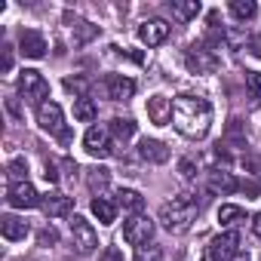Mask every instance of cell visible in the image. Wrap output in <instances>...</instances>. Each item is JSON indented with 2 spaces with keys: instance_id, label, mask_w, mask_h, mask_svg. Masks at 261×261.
<instances>
[{
  "instance_id": "cell-3",
  "label": "cell",
  "mask_w": 261,
  "mask_h": 261,
  "mask_svg": "<svg viewBox=\"0 0 261 261\" xmlns=\"http://www.w3.org/2000/svg\"><path fill=\"white\" fill-rule=\"evenodd\" d=\"M37 123H40L43 133L56 136L62 145L71 142V133H68V126H65V114H62V105H59V101H43V105H37Z\"/></svg>"
},
{
  "instance_id": "cell-17",
  "label": "cell",
  "mask_w": 261,
  "mask_h": 261,
  "mask_svg": "<svg viewBox=\"0 0 261 261\" xmlns=\"http://www.w3.org/2000/svg\"><path fill=\"white\" fill-rule=\"evenodd\" d=\"M237 188H240V185H237L233 172H227V169H212V172H209V191H212V194L227 197V194H233Z\"/></svg>"
},
{
  "instance_id": "cell-37",
  "label": "cell",
  "mask_w": 261,
  "mask_h": 261,
  "mask_svg": "<svg viewBox=\"0 0 261 261\" xmlns=\"http://www.w3.org/2000/svg\"><path fill=\"white\" fill-rule=\"evenodd\" d=\"M252 230H255V237L261 240V212H258V215L252 218Z\"/></svg>"
},
{
  "instance_id": "cell-1",
  "label": "cell",
  "mask_w": 261,
  "mask_h": 261,
  "mask_svg": "<svg viewBox=\"0 0 261 261\" xmlns=\"http://www.w3.org/2000/svg\"><path fill=\"white\" fill-rule=\"evenodd\" d=\"M172 126L185 139H203L212 126V105L200 95H178L172 101Z\"/></svg>"
},
{
  "instance_id": "cell-38",
  "label": "cell",
  "mask_w": 261,
  "mask_h": 261,
  "mask_svg": "<svg viewBox=\"0 0 261 261\" xmlns=\"http://www.w3.org/2000/svg\"><path fill=\"white\" fill-rule=\"evenodd\" d=\"M233 261H249V252H237V258Z\"/></svg>"
},
{
  "instance_id": "cell-29",
  "label": "cell",
  "mask_w": 261,
  "mask_h": 261,
  "mask_svg": "<svg viewBox=\"0 0 261 261\" xmlns=\"http://www.w3.org/2000/svg\"><path fill=\"white\" fill-rule=\"evenodd\" d=\"M246 89L252 95V105H261V74L258 71H246Z\"/></svg>"
},
{
  "instance_id": "cell-21",
  "label": "cell",
  "mask_w": 261,
  "mask_h": 261,
  "mask_svg": "<svg viewBox=\"0 0 261 261\" xmlns=\"http://www.w3.org/2000/svg\"><path fill=\"white\" fill-rule=\"evenodd\" d=\"M246 221V209H240V206H230V203H224L221 209H218V224L221 227H237V224H243Z\"/></svg>"
},
{
  "instance_id": "cell-9",
  "label": "cell",
  "mask_w": 261,
  "mask_h": 261,
  "mask_svg": "<svg viewBox=\"0 0 261 261\" xmlns=\"http://www.w3.org/2000/svg\"><path fill=\"white\" fill-rule=\"evenodd\" d=\"M40 200L43 197L37 194V188L31 181H13L7 191V203L13 209H34V206H40Z\"/></svg>"
},
{
  "instance_id": "cell-36",
  "label": "cell",
  "mask_w": 261,
  "mask_h": 261,
  "mask_svg": "<svg viewBox=\"0 0 261 261\" xmlns=\"http://www.w3.org/2000/svg\"><path fill=\"white\" fill-rule=\"evenodd\" d=\"M101 261H123V255H120V252H117V249L111 246V249H108V252L101 255Z\"/></svg>"
},
{
  "instance_id": "cell-28",
  "label": "cell",
  "mask_w": 261,
  "mask_h": 261,
  "mask_svg": "<svg viewBox=\"0 0 261 261\" xmlns=\"http://www.w3.org/2000/svg\"><path fill=\"white\" fill-rule=\"evenodd\" d=\"M133 261H163V249L157 243H148V246H139L136 249V258Z\"/></svg>"
},
{
  "instance_id": "cell-5",
  "label": "cell",
  "mask_w": 261,
  "mask_h": 261,
  "mask_svg": "<svg viewBox=\"0 0 261 261\" xmlns=\"http://www.w3.org/2000/svg\"><path fill=\"white\" fill-rule=\"evenodd\" d=\"M71 243L80 255H92L98 249V233L83 215H71Z\"/></svg>"
},
{
  "instance_id": "cell-7",
  "label": "cell",
  "mask_w": 261,
  "mask_h": 261,
  "mask_svg": "<svg viewBox=\"0 0 261 261\" xmlns=\"http://www.w3.org/2000/svg\"><path fill=\"white\" fill-rule=\"evenodd\" d=\"M19 92H22V98L37 101V105L49 101V98H46V95H49V83H46V77H43L40 71H31V68L19 74Z\"/></svg>"
},
{
  "instance_id": "cell-25",
  "label": "cell",
  "mask_w": 261,
  "mask_h": 261,
  "mask_svg": "<svg viewBox=\"0 0 261 261\" xmlns=\"http://www.w3.org/2000/svg\"><path fill=\"white\" fill-rule=\"evenodd\" d=\"M95 34H98L95 25H89V22H83V19H74V46H83V43L92 40Z\"/></svg>"
},
{
  "instance_id": "cell-33",
  "label": "cell",
  "mask_w": 261,
  "mask_h": 261,
  "mask_svg": "<svg viewBox=\"0 0 261 261\" xmlns=\"http://www.w3.org/2000/svg\"><path fill=\"white\" fill-rule=\"evenodd\" d=\"M249 53H252L255 59H261V34H255V37H249Z\"/></svg>"
},
{
  "instance_id": "cell-19",
  "label": "cell",
  "mask_w": 261,
  "mask_h": 261,
  "mask_svg": "<svg viewBox=\"0 0 261 261\" xmlns=\"http://www.w3.org/2000/svg\"><path fill=\"white\" fill-rule=\"evenodd\" d=\"M117 206H120L123 212H129V215H142L145 197H142L139 191H133V188H120V191H117Z\"/></svg>"
},
{
  "instance_id": "cell-35",
  "label": "cell",
  "mask_w": 261,
  "mask_h": 261,
  "mask_svg": "<svg viewBox=\"0 0 261 261\" xmlns=\"http://www.w3.org/2000/svg\"><path fill=\"white\" fill-rule=\"evenodd\" d=\"M43 175H46V181H59V172H56V163H49V160H46V172H43Z\"/></svg>"
},
{
  "instance_id": "cell-31",
  "label": "cell",
  "mask_w": 261,
  "mask_h": 261,
  "mask_svg": "<svg viewBox=\"0 0 261 261\" xmlns=\"http://www.w3.org/2000/svg\"><path fill=\"white\" fill-rule=\"evenodd\" d=\"M178 172H181L185 181H194V178H197V163H194V157H185V160L178 163Z\"/></svg>"
},
{
  "instance_id": "cell-16",
  "label": "cell",
  "mask_w": 261,
  "mask_h": 261,
  "mask_svg": "<svg viewBox=\"0 0 261 261\" xmlns=\"http://www.w3.org/2000/svg\"><path fill=\"white\" fill-rule=\"evenodd\" d=\"M139 157L148 160V163H166L169 160V148L157 139H142L139 142Z\"/></svg>"
},
{
  "instance_id": "cell-12",
  "label": "cell",
  "mask_w": 261,
  "mask_h": 261,
  "mask_svg": "<svg viewBox=\"0 0 261 261\" xmlns=\"http://www.w3.org/2000/svg\"><path fill=\"white\" fill-rule=\"evenodd\" d=\"M71 197H65L62 191H49V194H43V200H40V209L46 212V218H65V215H71Z\"/></svg>"
},
{
  "instance_id": "cell-27",
  "label": "cell",
  "mask_w": 261,
  "mask_h": 261,
  "mask_svg": "<svg viewBox=\"0 0 261 261\" xmlns=\"http://www.w3.org/2000/svg\"><path fill=\"white\" fill-rule=\"evenodd\" d=\"M230 13H233L240 22H249V19L258 13V7L252 4V0H233V4H230Z\"/></svg>"
},
{
  "instance_id": "cell-2",
  "label": "cell",
  "mask_w": 261,
  "mask_h": 261,
  "mask_svg": "<svg viewBox=\"0 0 261 261\" xmlns=\"http://www.w3.org/2000/svg\"><path fill=\"white\" fill-rule=\"evenodd\" d=\"M197 215H200V203L191 194H178V197H172V200H166L160 206V221H163V227L169 233L191 230V224L197 221Z\"/></svg>"
},
{
  "instance_id": "cell-11",
  "label": "cell",
  "mask_w": 261,
  "mask_h": 261,
  "mask_svg": "<svg viewBox=\"0 0 261 261\" xmlns=\"http://www.w3.org/2000/svg\"><path fill=\"white\" fill-rule=\"evenodd\" d=\"M169 22L166 19H148V22H142V28H139V40L142 43H148V46H160L166 37H169Z\"/></svg>"
},
{
  "instance_id": "cell-26",
  "label": "cell",
  "mask_w": 261,
  "mask_h": 261,
  "mask_svg": "<svg viewBox=\"0 0 261 261\" xmlns=\"http://www.w3.org/2000/svg\"><path fill=\"white\" fill-rule=\"evenodd\" d=\"M172 13L178 19H197L200 16V0H175L172 4Z\"/></svg>"
},
{
  "instance_id": "cell-30",
  "label": "cell",
  "mask_w": 261,
  "mask_h": 261,
  "mask_svg": "<svg viewBox=\"0 0 261 261\" xmlns=\"http://www.w3.org/2000/svg\"><path fill=\"white\" fill-rule=\"evenodd\" d=\"M7 172H10V178H13V181H28V178H25V172H28V163H25V160H19V157H16V160H10Z\"/></svg>"
},
{
  "instance_id": "cell-22",
  "label": "cell",
  "mask_w": 261,
  "mask_h": 261,
  "mask_svg": "<svg viewBox=\"0 0 261 261\" xmlns=\"http://www.w3.org/2000/svg\"><path fill=\"white\" fill-rule=\"evenodd\" d=\"M95 117H98L95 101L86 98V95H77V101H74V120H80V123H92Z\"/></svg>"
},
{
  "instance_id": "cell-14",
  "label": "cell",
  "mask_w": 261,
  "mask_h": 261,
  "mask_svg": "<svg viewBox=\"0 0 261 261\" xmlns=\"http://www.w3.org/2000/svg\"><path fill=\"white\" fill-rule=\"evenodd\" d=\"M19 53L25 59H43L46 56V37L37 34V31H22L19 37Z\"/></svg>"
},
{
  "instance_id": "cell-15",
  "label": "cell",
  "mask_w": 261,
  "mask_h": 261,
  "mask_svg": "<svg viewBox=\"0 0 261 261\" xmlns=\"http://www.w3.org/2000/svg\"><path fill=\"white\" fill-rule=\"evenodd\" d=\"M148 117H151V123L166 126V123L172 120V98H166V95H151V98H148Z\"/></svg>"
},
{
  "instance_id": "cell-10",
  "label": "cell",
  "mask_w": 261,
  "mask_h": 261,
  "mask_svg": "<svg viewBox=\"0 0 261 261\" xmlns=\"http://www.w3.org/2000/svg\"><path fill=\"white\" fill-rule=\"evenodd\" d=\"M185 62H188V68L191 71H197V74H212V71H218V56H215V49H209V46H191L188 49V56H185Z\"/></svg>"
},
{
  "instance_id": "cell-13",
  "label": "cell",
  "mask_w": 261,
  "mask_h": 261,
  "mask_svg": "<svg viewBox=\"0 0 261 261\" xmlns=\"http://www.w3.org/2000/svg\"><path fill=\"white\" fill-rule=\"evenodd\" d=\"M105 86H108V95L114 101H129V98L136 95V80L133 77H123V74H111L105 80Z\"/></svg>"
},
{
  "instance_id": "cell-4",
  "label": "cell",
  "mask_w": 261,
  "mask_h": 261,
  "mask_svg": "<svg viewBox=\"0 0 261 261\" xmlns=\"http://www.w3.org/2000/svg\"><path fill=\"white\" fill-rule=\"evenodd\" d=\"M237 252H240V233L237 230H224V233L209 240V246H206L200 261H233Z\"/></svg>"
},
{
  "instance_id": "cell-6",
  "label": "cell",
  "mask_w": 261,
  "mask_h": 261,
  "mask_svg": "<svg viewBox=\"0 0 261 261\" xmlns=\"http://www.w3.org/2000/svg\"><path fill=\"white\" fill-rule=\"evenodd\" d=\"M151 237H154V221L148 215H129L123 221V240L129 246H136V249L139 246H148Z\"/></svg>"
},
{
  "instance_id": "cell-24",
  "label": "cell",
  "mask_w": 261,
  "mask_h": 261,
  "mask_svg": "<svg viewBox=\"0 0 261 261\" xmlns=\"http://www.w3.org/2000/svg\"><path fill=\"white\" fill-rule=\"evenodd\" d=\"M108 181H111V172H108L105 166H92V169H86V185H89V191H105Z\"/></svg>"
},
{
  "instance_id": "cell-18",
  "label": "cell",
  "mask_w": 261,
  "mask_h": 261,
  "mask_svg": "<svg viewBox=\"0 0 261 261\" xmlns=\"http://www.w3.org/2000/svg\"><path fill=\"white\" fill-rule=\"evenodd\" d=\"M0 233H4L10 243H19L28 237V221L19 218V215H4L0 218Z\"/></svg>"
},
{
  "instance_id": "cell-8",
  "label": "cell",
  "mask_w": 261,
  "mask_h": 261,
  "mask_svg": "<svg viewBox=\"0 0 261 261\" xmlns=\"http://www.w3.org/2000/svg\"><path fill=\"white\" fill-rule=\"evenodd\" d=\"M83 148H86L89 157H98V160L111 157V154H114V148H111V133H108L105 126H89L86 136H83Z\"/></svg>"
},
{
  "instance_id": "cell-32",
  "label": "cell",
  "mask_w": 261,
  "mask_h": 261,
  "mask_svg": "<svg viewBox=\"0 0 261 261\" xmlns=\"http://www.w3.org/2000/svg\"><path fill=\"white\" fill-rule=\"evenodd\" d=\"M59 240V233L53 230V227H46V230H40V246H53Z\"/></svg>"
},
{
  "instance_id": "cell-34",
  "label": "cell",
  "mask_w": 261,
  "mask_h": 261,
  "mask_svg": "<svg viewBox=\"0 0 261 261\" xmlns=\"http://www.w3.org/2000/svg\"><path fill=\"white\" fill-rule=\"evenodd\" d=\"M0 68H4V71L13 68V49H10V46H4V62H0Z\"/></svg>"
},
{
  "instance_id": "cell-20",
  "label": "cell",
  "mask_w": 261,
  "mask_h": 261,
  "mask_svg": "<svg viewBox=\"0 0 261 261\" xmlns=\"http://www.w3.org/2000/svg\"><path fill=\"white\" fill-rule=\"evenodd\" d=\"M117 209H120V206H117L114 200H108V197H95V200H92V215H95L101 224H114V221H117Z\"/></svg>"
},
{
  "instance_id": "cell-23",
  "label": "cell",
  "mask_w": 261,
  "mask_h": 261,
  "mask_svg": "<svg viewBox=\"0 0 261 261\" xmlns=\"http://www.w3.org/2000/svg\"><path fill=\"white\" fill-rule=\"evenodd\" d=\"M108 133H111L114 139L126 142V139H133V136H136V123L129 120V117H114V120H111V126H108Z\"/></svg>"
}]
</instances>
